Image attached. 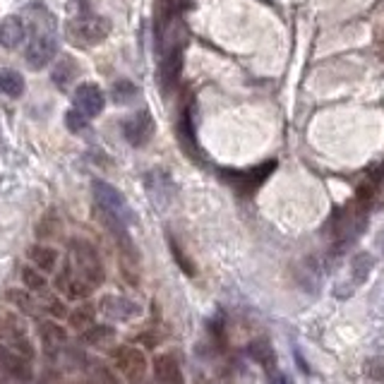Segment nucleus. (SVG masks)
Instances as JSON below:
<instances>
[{"label": "nucleus", "instance_id": "nucleus-1", "mask_svg": "<svg viewBox=\"0 0 384 384\" xmlns=\"http://www.w3.org/2000/svg\"><path fill=\"white\" fill-rule=\"evenodd\" d=\"M91 194H94L96 207H99L101 216H104L106 228H111V233H113L118 240L120 238H128L130 236L128 228L137 221V216H135L128 199L123 197V192L111 185V183L96 178V181L91 183Z\"/></svg>", "mask_w": 384, "mask_h": 384}, {"label": "nucleus", "instance_id": "nucleus-2", "mask_svg": "<svg viewBox=\"0 0 384 384\" xmlns=\"http://www.w3.org/2000/svg\"><path fill=\"white\" fill-rule=\"evenodd\" d=\"M70 252H72V269H75L77 276L87 281L91 289H99L106 279L104 271V262H101V255L89 240H82V238H75L70 242Z\"/></svg>", "mask_w": 384, "mask_h": 384}, {"label": "nucleus", "instance_id": "nucleus-3", "mask_svg": "<svg viewBox=\"0 0 384 384\" xmlns=\"http://www.w3.org/2000/svg\"><path fill=\"white\" fill-rule=\"evenodd\" d=\"M111 34V22L101 14L94 12H82L75 17L67 27V36L77 43V46H94L101 43Z\"/></svg>", "mask_w": 384, "mask_h": 384}, {"label": "nucleus", "instance_id": "nucleus-4", "mask_svg": "<svg viewBox=\"0 0 384 384\" xmlns=\"http://www.w3.org/2000/svg\"><path fill=\"white\" fill-rule=\"evenodd\" d=\"M0 346H8L19 356L34 361V343L29 339V332L14 315H0Z\"/></svg>", "mask_w": 384, "mask_h": 384}, {"label": "nucleus", "instance_id": "nucleus-5", "mask_svg": "<svg viewBox=\"0 0 384 384\" xmlns=\"http://www.w3.org/2000/svg\"><path fill=\"white\" fill-rule=\"evenodd\" d=\"M111 356H113V363L120 370V375L128 377V380L137 382L139 377H144V372H147V356H144L139 348L118 346Z\"/></svg>", "mask_w": 384, "mask_h": 384}, {"label": "nucleus", "instance_id": "nucleus-6", "mask_svg": "<svg viewBox=\"0 0 384 384\" xmlns=\"http://www.w3.org/2000/svg\"><path fill=\"white\" fill-rule=\"evenodd\" d=\"M101 313L109 319H118V322H133V319L142 317L144 308L130 298H120V295H106L101 300Z\"/></svg>", "mask_w": 384, "mask_h": 384}, {"label": "nucleus", "instance_id": "nucleus-7", "mask_svg": "<svg viewBox=\"0 0 384 384\" xmlns=\"http://www.w3.org/2000/svg\"><path fill=\"white\" fill-rule=\"evenodd\" d=\"M154 135V120L149 111H139L133 118H128L123 123V137L128 139V144L133 147H142L149 142V137Z\"/></svg>", "mask_w": 384, "mask_h": 384}, {"label": "nucleus", "instance_id": "nucleus-8", "mask_svg": "<svg viewBox=\"0 0 384 384\" xmlns=\"http://www.w3.org/2000/svg\"><path fill=\"white\" fill-rule=\"evenodd\" d=\"M56 53H58L56 38L48 36V34H41V36H36L32 43H29L24 58H27V65L32 67V70H43L46 65H51Z\"/></svg>", "mask_w": 384, "mask_h": 384}, {"label": "nucleus", "instance_id": "nucleus-9", "mask_svg": "<svg viewBox=\"0 0 384 384\" xmlns=\"http://www.w3.org/2000/svg\"><path fill=\"white\" fill-rule=\"evenodd\" d=\"M274 168H276V161L271 159V161L260 163V166L250 168V171H231V173H226V176H228V181L236 188H240L242 192H252L274 173Z\"/></svg>", "mask_w": 384, "mask_h": 384}, {"label": "nucleus", "instance_id": "nucleus-10", "mask_svg": "<svg viewBox=\"0 0 384 384\" xmlns=\"http://www.w3.org/2000/svg\"><path fill=\"white\" fill-rule=\"evenodd\" d=\"M104 106H106V96L96 84L87 82V84H80L75 89V109L80 111V113H84L87 118L99 115L101 111H104Z\"/></svg>", "mask_w": 384, "mask_h": 384}, {"label": "nucleus", "instance_id": "nucleus-11", "mask_svg": "<svg viewBox=\"0 0 384 384\" xmlns=\"http://www.w3.org/2000/svg\"><path fill=\"white\" fill-rule=\"evenodd\" d=\"M0 368H3L10 377L22 380V382L32 380V375H34L32 361L19 356L17 351H12V348H8V346H0Z\"/></svg>", "mask_w": 384, "mask_h": 384}, {"label": "nucleus", "instance_id": "nucleus-12", "mask_svg": "<svg viewBox=\"0 0 384 384\" xmlns=\"http://www.w3.org/2000/svg\"><path fill=\"white\" fill-rule=\"evenodd\" d=\"M181 75H183V43L176 41L168 46L166 56H163V63H161L163 87H166V89H173V87L181 82Z\"/></svg>", "mask_w": 384, "mask_h": 384}, {"label": "nucleus", "instance_id": "nucleus-13", "mask_svg": "<svg viewBox=\"0 0 384 384\" xmlns=\"http://www.w3.org/2000/svg\"><path fill=\"white\" fill-rule=\"evenodd\" d=\"M27 257H29V262H32L34 269L43 271V274H51V271H56L58 269V260H60V255H58L56 247L41 245V242L29 247Z\"/></svg>", "mask_w": 384, "mask_h": 384}, {"label": "nucleus", "instance_id": "nucleus-14", "mask_svg": "<svg viewBox=\"0 0 384 384\" xmlns=\"http://www.w3.org/2000/svg\"><path fill=\"white\" fill-rule=\"evenodd\" d=\"M77 77H80V65L72 58H60L51 70L53 84L60 91H70V87L77 82Z\"/></svg>", "mask_w": 384, "mask_h": 384}, {"label": "nucleus", "instance_id": "nucleus-15", "mask_svg": "<svg viewBox=\"0 0 384 384\" xmlns=\"http://www.w3.org/2000/svg\"><path fill=\"white\" fill-rule=\"evenodd\" d=\"M154 372L161 384H183L181 363L173 356H157L154 358Z\"/></svg>", "mask_w": 384, "mask_h": 384}, {"label": "nucleus", "instance_id": "nucleus-16", "mask_svg": "<svg viewBox=\"0 0 384 384\" xmlns=\"http://www.w3.org/2000/svg\"><path fill=\"white\" fill-rule=\"evenodd\" d=\"M24 41V24L19 17H5L3 24H0V43L5 48H17L19 43Z\"/></svg>", "mask_w": 384, "mask_h": 384}, {"label": "nucleus", "instance_id": "nucleus-17", "mask_svg": "<svg viewBox=\"0 0 384 384\" xmlns=\"http://www.w3.org/2000/svg\"><path fill=\"white\" fill-rule=\"evenodd\" d=\"M0 91L10 99H19L24 94V77L22 72L12 70V67H3L0 70Z\"/></svg>", "mask_w": 384, "mask_h": 384}, {"label": "nucleus", "instance_id": "nucleus-18", "mask_svg": "<svg viewBox=\"0 0 384 384\" xmlns=\"http://www.w3.org/2000/svg\"><path fill=\"white\" fill-rule=\"evenodd\" d=\"M372 267H375V257H372L370 252H358V255L353 257L351 260V284H353V289H358V286L370 276Z\"/></svg>", "mask_w": 384, "mask_h": 384}, {"label": "nucleus", "instance_id": "nucleus-19", "mask_svg": "<svg viewBox=\"0 0 384 384\" xmlns=\"http://www.w3.org/2000/svg\"><path fill=\"white\" fill-rule=\"evenodd\" d=\"M247 353H250L260 365H264L267 370H274L276 368V353H274V348L269 346V341H264V339L252 341L250 346H247Z\"/></svg>", "mask_w": 384, "mask_h": 384}, {"label": "nucleus", "instance_id": "nucleus-20", "mask_svg": "<svg viewBox=\"0 0 384 384\" xmlns=\"http://www.w3.org/2000/svg\"><path fill=\"white\" fill-rule=\"evenodd\" d=\"M178 133H181L183 147H188L190 152H197V142H194V125H192V106H183L181 123H178Z\"/></svg>", "mask_w": 384, "mask_h": 384}, {"label": "nucleus", "instance_id": "nucleus-21", "mask_svg": "<svg viewBox=\"0 0 384 384\" xmlns=\"http://www.w3.org/2000/svg\"><path fill=\"white\" fill-rule=\"evenodd\" d=\"M38 337L43 339V343H46L48 348H56V346H63V343H65L67 334L58 322H43L41 327H38Z\"/></svg>", "mask_w": 384, "mask_h": 384}, {"label": "nucleus", "instance_id": "nucleus-22", "mask_svg": "<svg viewBox=\"0 0 384 384\" xmlns=\"http://www.w3.org/2000/svg\"><path fill=\"white\" fill-rule=\"evenodd\" d=\"M137 94H139V89L135 87V82H130V80H118L113 84V89H111V99H113L118 106L130 104Z\"/></svg>", "mask_w": 384, "mask_h": 384}, {"label": "nucleus", "instance_id": "nucleus-23", "mask_svg": "<svg viewBox=\"0 0 384 384\" xmlns=\"http://www.w3.org/2000/svg\"><path fill=\"white\" fill-rule=\"evenodd\" d=\"M22 281H24V286H27L29 291H43V289H46V279H43V276L38 274V269H34V267H24V269H22Z\"/></svg>", "mask_w": 384, "mask_h": 384}, {"label": "nucleus", "instance_id": "nucleus-24", "mask_svg": "<svg viewBox=\"0 0 384 384\" xmlns=\"http://www.w3.org/2000/svg\"><path fill=\"white\" fill-rule=\"evenodd\" d=\"M87 125H89V118H87L84 113H80L77 109H72L65 113V128L70 130V133H82Z\"/></svg>", "mask_w": 384, "mask_h": 384}, {"label": "nucleus", "instance_id": "nucleus-25", "mask_svg": "<svg viewBox=\"0 0 384 384\" xmlns=\"http://www.w3.org/2000/svg\"><path fill=\"white\" fill-rule=\"evenodd\" d=\"M91 317H94V308H91L89 303H84V305H82V308H77L75 313L70 315V319H72V327L82 329L87 322L91 324Z\"/></svg>", "mask_w": 384, "mask_h": 384}, {"label": "nucleus", "instance_id": "nucleus-26", "mask_svg": "<svg viewBox=\"0 0 384 384\" xmlns=\"http://www.w3.org/2000/svg\"><path fill=\"white\" fill-rule=\"evenodd\" d=\"M190 5V0H163V19H176L181 12H185V8Z\"/></svg>", "mask_w": 384, "mask_h": 384}, {"label": "nucleus", "instance_id": "nucleus-27", "mask_svg": "<svg viewBox=\"0 0 384 384\" xmlns=\"http://www.w3.org/2000/svg\"><path fill=\"white\" fill-rule=\"evenodd\" d=\"M365 372L372 377V380L384 382V358H382V356L370 358V361L365 363Z\"/></svg>", "mask_w": 384, "mask_h": 384}, {"label": "nucleus", "instance_id": "nucleus-28", "mask_svg": "<svg viewBox=\"0 0 384 384\" xmlns=\"http://www.w3.org/2000/svg\"><path fill=\"white\" fill-rule=\"evenodd\" d=\"M380 178H382V188H384V161L380 163Z\"/></svg>", "mask_w": 384, "mask_h": 384}]
</instances>
